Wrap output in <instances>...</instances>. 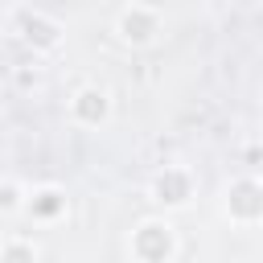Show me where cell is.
I'll return each mask as SVG.
<instances>
[{"label":"cell","instance_id":"obj_9","mask_svg":"<svg viewBox=\"0 0 263 263\" xmlns=\"http://www.w3.org/2000/svg\"><path fill=\"white\" fill-rule=\"evenodd\" d=\"M12 205H16V189L4 185V189H0V210H12Z\"/></svg>","mask_w":263,"mask_h":263},{"label":"cell","instance_id":"obj_6","mask_svg":"<svg viewBox=\"0 0 263 263\" xmlns=\"http://www.w3.org/2000/svg\"><path fill=\"white\" fill-rule=\"evenodd\" d=\"M25 37L37 41V45H53V25H45L37 16H25Z\"/></svg>","mask_w":263,"mask_h":263},{"label":"cell","instance_id":"obj_7","mask_svg":"<svg viewBox=\"0 0 263 263\" xmlns=\"http://www.w3.org/2000/svg\"><path fill=\"white\" fill-rule=\"evenodd\" d=\"M4 263H33V247L29 242H8L4 247Z\"/></svg>","mask_w":263,"mask_h":263},{"label":"cell","instance_id":"obj_5","mask_svg":"<svg viewBox=\"0 0 263 263\" xmlns=\"http://www.w3.org/2000/svg\"><path fill=\"white\" fill-rule=\"evenodd\" d=\"M74 111H78L86 123H99V119L107 115V99H103V90H82L78 103H74Z\"/></svg>","mask_w":263,"mask_h":263},{"label":"cell","instance_id":"obj_8","mask_svg":"<svg viewBox=\"0 0 263 263\" xmlns=\"http://www.w3.org/2000/svg\"><path fill=\"white\" fill-rule=\"evenodd\" d=\"M58 205H62V201H58V193H53V189L37 193V201H33V210H37V214H58Z\"/></svg>","mask_w":263,"mask_h":263},{"label":"cell","instance_id":"obj_2","mask_svg":"<svg viewBox=\"0 0 263 263\" xmlns=\"http://www.w3.org/2000/svg\"><path fill=\"white\" fill-rule=\"evenodd\" d=\"M230 214L234 218H259L263 214V189L255 185V181H238V185H230Z\"/></svg>","mask_w":263,"mask_h":263},{"label":"cell","instance_id":"obj_4","mask_svg":"<svg viewBox=\"0 0 263 263\" xmlns=\"http://www.w3.org/2000/svg\"><path fill=\"white\" fill-rule=\"evenodd\" d=\"M156 193H160V201H168V205H181V201L189 197V177L168 168V173L156 181Z\"/></svg>","mask_w":263,"mask_h":263},{"label":"cell","instance_id":"obj_1","mask_svg":"<svg viewBox=\"0 0 263 263\" xmlns=\"http://www.w3.org/2000/svg\"><path fill=\"white\" fill-rule=\"evenodd\" d=\"M136 255L144 259V263H164L168 255H173V234H168V226H156V222H148V226H140L136 230Z\"/></svg>","mask_w":263,"mask_h":263},{"label":"cell","instance_id":"obj_3","mask_svg":"<svg viewBox=\"0 0 263 263\" xmlns=\"http://www.w3.org/2000/svg\"><path fill=\"white\" fill-rule=\"evenodd\" d=\"M119 29H123V37H127V41H148V37L156 33V16L136 8V12H127V16L119 21Z\"/></svg>","mask_w":263,"mask_h":263}]
</instances>
